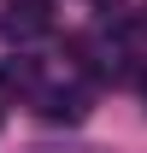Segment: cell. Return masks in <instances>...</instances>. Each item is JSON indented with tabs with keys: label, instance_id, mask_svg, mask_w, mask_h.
Returning <instances> with one entry per match:
<instances>
[{
	"label": "cell",
	"instance_id": "obj_1",
	"mask_svg": "<svg viewBox=\"0 0 147 153\" xmlns=\"http://www.w3.org/2000/svg\"><path fill=\"white\" fill-rule=\"evenodd\" d=\"M6 30H12V36H36V30H47V6H41V0H24V6H12Z\"/></svg>",
	"mask_w": 147,
	"mask_h": 153
},
{
	"label": "cell",
	"instance_id": "obj_2",
	"mask_svg": "<svg viewBox=\"0 0 147 153\" xmlns=\"http://www.w3.org/2000/svg\"><path fill=\"white\" fill-rule=\"evenodd\" d=\"M41 118H53V124L71 118V124H76V118H88V106H82V94H47V100H41Z\"/></svg>",
	"mask_w": 147,
	"mask_h": 153
},
{
	"label": "cell",
	"instance_id": "obj_3",
	"mask_svg": "<svg viewBox=\"0 0 147 153\" xmlns=\"http://www.w3.org/2000/svg\"><path fill=\"white\" fill-rule=\"evenodd\" d=\"M135 30H141V36H147V0H141V18H135Z\"/></svg>",
	"mask_w": 147,
	"mask_h": 153
}]
</instances>
